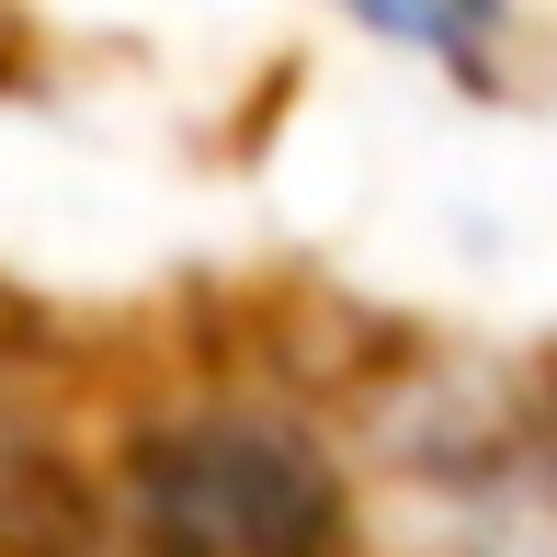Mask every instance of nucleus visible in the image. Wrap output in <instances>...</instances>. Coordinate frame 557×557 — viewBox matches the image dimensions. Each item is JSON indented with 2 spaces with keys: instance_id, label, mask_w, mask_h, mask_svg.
<instances>
[{
  "instance_id": "f257e3e1",
  "label": "nucleus",
  "mask_w": 557,
  "mask_h": 557,
  "mask_svg": "<svg viewBox=\"0 0 557 557\" xmlns=\"http://www.w3.org/2000/svg\"><path fill=\"white\" fill-rule=\"evenodd\" d=\"M148 535L171 557H319L331 546V467L273 421H206L148 455Z\"/></svg>"
}]
</instances>
